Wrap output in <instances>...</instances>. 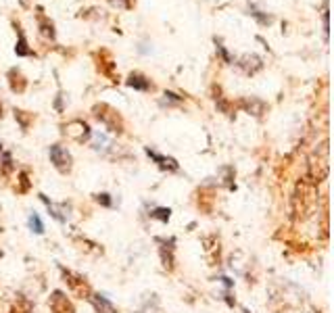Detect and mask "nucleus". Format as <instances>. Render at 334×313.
I'll list each match as a JSON object with an SVG mask.
<instances>
[{
    "mask_svg": "<svg viewBox=\"0 0 334 313\" xmlns=\"http://www.w3.org/2000/svg\"><path fill=\"white\" fill-rule=\"evenodd\" d=\"M48 154H50L53 165H55L61 173H67V171L71 169V154H69V150H67L65 146H61V144H53L50 150H48Z\"/></svg>",
    "mask_w": 334,
    "mask_h": 313,
    "instance_id": "f257e3e1",
    "label": "nucleus"
},
{
    "mask_svg": "<svg viewBox=\"0 0 334 313\" xmlns=\"http://www.w3.org/2000/svg\"><path fill=\"white\" fill-rule=\"evenodd\" d=\"M105 111H107V113H102L100 107H94L96 117H98V119H100V121H102L111 132H121V119H119V115H117L111 107H107V105H105Z\"/></svg>",
    "mask_w": 334,
    "mask_h": 313,
    "instance_id": "f03ea898",
    "label": "nucleus"
},
{
    "mask_svg": "<svg viewBox=\"0 0 334 313\" xmlns=\"http://www.w3.org/2000/svg\"><path fill=\"white\" fill-rule=\"evenodd\" d=\"M65 134L75 138L78 142H84V140L90 138V127H88L84 121H71V123L65 125Z\"/></svg>",
    "mask_w": 334,
    "mask_h": 313,
    "instance_id": "7ed1b4c3",
    "label": "nucleus"
},
{
    "mask_svg": "<svg viewBox=\"0 0 334 313\" xmlns=\"http://www.w3.org/2000/svg\"><path fill=\"white\" fill-rule=\"evenodd\" d=\"M238 65L244 69V73H249V75H253L255 71H259L261 67H263V63H261V59H259L257 55H247V57H242Z\"/></svg>",
    "mask_w": 334,
    "mask_h": 313,
    "instance_id": "20e7f679",
    "label": "nucleus"
},
{
    "mask_svg": "<svg viewBox=\"0 0 334 313\" xmlns=\"http://www.w3.org/2000/svg\"><path fill=\"white\" fill-rule=\"evenodd\" d=\"M125 84H127L130 88H134V90H142V92H146V90H150V88H152L150 80H146L142 73H132V75L127 77Z\"/></svg>",
    "mask_w": 334,
    "mask_h": 313,
    "instance_id": "39448f33",
    "label": "nucleus"
},
{
    "mask_svg": "<svg viewBox=\"0 0 334 313\" xmlns=\"http://www.w3.org/2000/svg\"><path fill=\"white\" fill-rule=\"evenodd\" d=\"M53 311L55 313H73L71 305L67 303V299L61 293H55V297H53Z\"/></svg>",
    "mask_w": 334,
    "mask_h": 313,
    "instance_id": "423d86ee",
    "label": "nucleus"
},
{
    "mask_svg": "<svg viewBox=\"0 0 334 313\" xmlns=\"http://www.w3.org/2000/svg\"><path fill=\"white\" fill-rule=\"evenodd\" d=\"M146 154L150 156V159H155L157 161L163 169H177V163L173 161V159H169V156H163V154H157L155 150H150V148H146Z\"/></svg>",
    "mask_w": 334,
    "mask_h": 313,
    "instance_id": "0eeeda50",
    "label": "nucleus"
},
{
    "mask_svg": "<svg viewBox=\"0 0 334 313\" xmlns=\"http://www.w3.org/2000/svg\"><path fill=\"white\" fill-rule=\"evenodd\" d=\"M92 303H94L96 311H100V313H115V307L111 305L102 295H94L92 297Z\"/></svg>",
    "mask_w": 334,
    "mask_h": 313,
    "instance_id": "6e6552de",
    "label": "nucleus"
},
{
    "mask_svg": "<svg viewBox=\"0 0 334 313\" xmlns=\"http://www.w3.org/2000/svg\"><path fill=\"white\" fill-rule=\"evenodd\" d=\"M15 55L17 57H30L32 50L28 48V40L23 36V32H19V40H17V46H15Z\"/></svg>",
    "mask_w": 334,
    "mask_h": 313,
    "instance_id": "1a4fd4ad",
    "label": "nucleus"
},
{
    "mask_svg": "<svg viewBox=\"0 0 334 313\" xmlns=\"http://www.w3.org/2000/svg\"><path fill=\"white\" fill-rule=\"evenodd\" d=\"M249 11H251V15H253V17H255V19L259 21L261 25H270V23H272V17H270V15H263V13H261L259 9H255L253 5L249 7Z\"/></svg>",
    "mask_w": 334,
    "mask_h": 313,
    "instance_id": "9d476101",
    "label": "nucleus"
},
{
    "mask_svg": "<svg viewBox=\"0 0 334 313\" xmlns=\"http://www.w3.org/2000/svg\"><path fill=\"white\" fill-rule=\"evenodd\" d=\"M30 228H32L36 234H42V232H44V223H42V219H40L36 213L30 215Z\"/></svg>",
    "mask_w": 334,
    "mask_h": 313,
    "instance_id": "9b49d317",
    "label": "nucleus"
},
{
    "mask_svg": "<svg viewBox=\"0 0 334 313\" xmlns=\"http://www.w3.org/2000/svg\"><path fill=\"white\" fill-rule=\"evenodd\" d=\"M215 48H217V53H219V57L221 59H224V63H232V55L226 50V46H224V44H221L217 38H215Z\"/></svg>",
    "mask_w": 334,
    "mask_h": 313,
    "instance_id": "f8f14e48",
    "label": "nucleus"
},
{
    "mask_svg": "<svg viewBox=\"0 0 334 313\" xmlns=\"http://www.w3.org/2000/svg\"><path fill=\"white\" fill-rule=\"evenodd\" d=\"M40 28H42V34L46 36V38H55V28H53V23H46V21H42Z\"/></svg>",
    "mask_w": 334,
    "mask_h": 313,
    "instance_id": "ddd939ff",
    "label": "nucleus"
},
{
    "mask_svg": "<svg viewBox=\"0 0 334 313\" xmlns=\"http://www.w3.org/2000/svg\"><path fill=\"white\" fill-rule=\"evenodd\" d=\"M150 215L157 217V219H161V221H167V219H169V209H155Z\"/></svg>",
    "mask_w": 334,
    "mask_h": 313,
    "instance_id": "4468645a",
    "label": "nucleus"
},
{
    "mask_svg": "<svg viewBox=\"0 0 334 313\" xmlns=\"http://www.w3.org/2000/svg\"><path fill=\"white\" fill-rule=\"evenodd\" d=\"M165 102H175V105H180L182 102V96H177L173 92H165Z\"/></svg>",
    "mask_w": 334,
    "mask_h": 313,
    "instance_id": "2eb2a0df",
    "label": "nucleus"
},
{
    "mask_svg": "<svg viewBox=\"0 0 334 313\" xmlns=\"http://www.w3.org/2000/svg\"><path fill=\"white\" fill-rule=\"evenodd\" d=\"M98 203H102L105 207H111V200H109V194H98Z\"/></svg>",
    "mask_w": 334,
    "mask_h": 313,
    "instance_id": "dca6fc26",
    "label": "nucleus"
},
{
    "mask_svg": "<svg viewBox=\"0 0 334 313\" xmlns=\"http://www.w3.org/2000/svg\"><path fill=\"white\" fill-rule=\"evenodd\" d=\"M21 5H23V7H25V5H28V0H21Z\"/></svg>",
    "mask_w": 334,
    "mask_h": 313,
    "instance_id": "f3484780",
    "label": "nucleus"
},
{
    "mask_svg": "<svg viewBox=\"0 0 334 313\" xmlns=\"http://www.w3.org/2000/svg\"><path fill=\"white\" fill-rule=\"evenodd\" d=\"M0 117H3V105H0Z\"/></svg>",
    "mask_w": 334,
    "mask_h": 313,
    "instance_id": "a211bd4d",
    "label": "nucleus"
},
{
    "mask_svg": "<svg viewBox=\"0 0 334 313\" xmlns=\"http://www.w3.org/2000/svg\"><path fill=\"white\" fill-rule=\"evenodd\" d=\"M0 150H3V144H0Z\"/></svg>",
    "mask_w": 334,
    "mask_h": 313,
    "instance_id": "6ab92c4d",
    "label": "nucleus"
},
{
    "mask_svg": "<svg viewBox=\"0 0 334 313\" xmlns=\"http://www.w3.org/2000/svg\"><path fill=\"white\" fill-rule=\"evenodd\" d=\"M0 255H3V253H0Z\"/></svg>",
    "mask_w": 334,
    "mask_h": 313,
    "instance_id": "aec40b11",
    "label": "nucleus"
}]
</instances>
